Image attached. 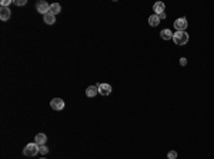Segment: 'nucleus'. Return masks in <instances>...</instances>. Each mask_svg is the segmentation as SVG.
<instances>
[{
	"instance_id": "f03ea898",
	"label": "nucleus",
	"mask_w": 214,
	"mask_h": 159,
	"mask_svg": "<svg viewBox=\"0 0 214 159\" xmlns=\"http://www.w3.org/2000/svg\"><path fill=\"white\" fill-rule=\"evenodd\" d=\"M39 149H40V146L37 145L36 142H31V144H27V145L23 148V155L31 158V156H36V155L39 154Z\"/></svg>"
},
{
	"instance_id": "0eeeda50",
	"label": "nucleus",
	"mask_w": 214,
	"mask_h": 159,
	"mask_svg": "<svg viewBox=\"0 0 214 159\" xmlns=\"http://www.w3.org/2000/svg\"><path fill=\"white\" fill-rule=\"evenodd\" d=\"M97 94H99V87H97V85H90V87H87V90H86V95H87L89 98L96 97Z\"/></svg>"
},
{
	"instance_id": "7ed1b4c3",
	"label": "nucleus",
	"mask_w": 214,
	"mask_h": 159,
	"mask_svg": "<svg viewBox=\"0 0 214 159\" xmlns=\"http://www.w3.org/2000/svg\"><path fill=\"white\" fill-rule=\"evenodd\" d=\"M50 107L54 111H61L64 108V101L61 98H53L52 101H50Z\"/></svg>"
},
{
	"instance_id": "4468645a",
	"label": "nucleus",
	"mask_w": 214,
	"mask_h": 159,
	"mask_svg": "<svg viewBox=\"0 0 214 159\" xmlns=\"http://www.w3.org/2000/svg\"><path fill=\"white\" fill-rule=\"evenodd\" d=\"M60 12H61V6L59 5V3H52V5H50V13L56 16V14H59Z\"/></svg>"
},
{
	"instance_id": "6e6552de",
	"label": "nucleus",
	"mask_w": 214,
	"mask_h": 159,
	"mask_svg": "<svg viewBox=\"0 0 214 159\" xmlns=\"http://www.w3.org/2000/svg\"><path fill=\"white\" fill-rule=\"evenodd\" d=\"M164 9H166V5H164L163 2H157V3L153 6V12H154V14H157V16L164 13Z\"/></svg>"
},
{
	"instance_id": "1a4fd4ad",
	"label": "nucleus",
	"mask_w": 214,
	"mask_h": 159,
	"mask_svg": "<svg viewBox=\"0 0 214 159\" xmlns=\"http://www.w3.org/2000/svg\"><path fill=\"white\" fill-rule=\"evenodd\" d=\"M12 13H10V9L9 7H0V19L6 22V20H9Z\"/></svg>"
},
{
	"instance_id": "20e7f679",
	"label": "nucleus",
	"mask_w": 214,
	"mask_h": 159,
	"mask_svg": "<svg viewBox=\"0 0 214 159\" xmlns=\"http://www.w3.org/2000/svg\"><path fill=\"white\" fill-rule=\"evenodd\" d=\"M36 9H37V12H39L40 14H47L49 12H50V5H49L47 2H39L37 5H36Z\"/></svg>"
},
{
	"instance_id": "412c9836",
	"label": "nucleus",
	"mask_w": 214,
	"mask_h": 159,
	"mask_svg": "<svg viewBox=\"0 0 214 159\" xmlns=\"http://www.w3.org/2000/svg\"><path fill=\"white\" fill-rule=\"evenodd\" d=\"M42 159H44V158H43V156H42Z\"/></svg>"
},
{
	"instance_id": "9d476101",
	"label": "nucleus",
	"mask_w": 214,
	"mask_h": 159,
	"mask_svg": "<svg viewBox=\"0 0 214 159\" xmlns=\"http://www.w3.org/2000/svg\"><path fill=\"white\" fill-rule=\"evenodd\" d=\"M173 34H174V33H171L170 29H164V30L160 31V37H161L163 40H166V41L173 40Z\"/></svg>"
},
{
	"instance_id": "f257e3e1",
	"label": "nucleus",
	"mask_w": 214,
	"mask_h": 159,
	"mask_svg": "<svg viewBox=\"0 0 214 159\" xmlns=\"http://www.w3.org/2000/svg\"><path fill=\"white\" fill-rule=\"evenodd\" d=\"M188 34L186 31H176L173 34V41H174L176 46H184L188 43Z\"/></svg>"
},
{
	"instance_id": "f3484780",
	"label": "nucleus",
	"mask_w": 214,
	"mask_h": 159,
	"mask_svg": "<svg viewBox=\"0 0 214 159\" xmlns=\"http://www.w3.org/2000/svg\"><path fill=\"white\" fill-rule=\"evenodd\" d=\"M10 3H12V0H2L0 2V7H9Z\"/></svg>"
},
{
	"instance_id": "423d86ee",
	"label": "nucleus",
	"mask_w": 214,
	"mask_h": 159,
	"mask_svg": "<svg viewBox=\"0 0 214 159\" xmlns=\"http://www.w3.org/2000/svg\"><path fill=\"white\" fill-rule=\"evenodd\" d=\"M97 87H99V94L100 95H110L111 94V91H113V88H111V85L110 84H97Z\"/></svg>"
},
{
	"instance_id": "2eb2a0df",
	"label": "nucleus",
	"mask_w": 214,
	"mask_h": 159,
	"mask_svg": "<svg viewBox=\"0 0 214 159\" xmlns=\"http://www.w3.org/2000/svg\"><path fill=\"white\" fill-rule=\"evenodd\" d=\"M39 154L43 156V155H47L49 154V148L46 145H42L40 146V149H39Z\"/></svg>"
},
{
	"instance_id": "dca6fc26",
	"label": "nucleus",
	"mask_w": 214,
	"mask_h": 159,
	"mask_svg": "<svg viewBox=\"0 0 214 159\" xmlns=\"http://www.w3.org/2000/svg\"><path fill=\"white\" fill-rule=\"evenodd\" d=\"M167 159H177V152L176 151H170L167 154Z\"/></svg>"
},
{
	"instance_id": "6ab92c4d",
	"label": "nucleus",
	"mask_w": 214,
	"mask_h": 159,
	"mask_svg": "<svg viewBox=\"0 0 214 159\" xmlns=\"http://www.w3.org/2000/svg\"><path fill=\"white\" fill-rule=\"evenodd\" d=\"M180 66H187V58H184V57H181L180 58Z\"/></svg>"
},
{
	"instance_id": "f8f14e48",
	"label": "nucleus",
	"mask_w": 214,
	"mask_h": 159,
	"mask_svg": "<svg viewBox=\"0 0 214 159\" xmlns=\"http://www.w3.org/2000/svg\"><path fill=\"white\" fill-rule=\"evenodd\" d=\"M43 19H44V23H46V24H50V26L56 23V16H54V14H52L50 12H49L47 14H44Z\"/></svg>"
},
{
	"instance_id": "9b49d317",
	"label": "nucleus",
	"mask_w": 214,
	"mask_h": 159,
	"mask_svg": "<svg viewBox=\"0 0 214 159\" xmlns=\"http://www.w3.org/2000/svg\"><path fill=\"white\" fill-rule=\"evenodd\" d=\"M46 141H47V137L44 135V134H37L34 137V142L37 144L39 146H42V145H46Z\"/></svg>"
},
{
	"instance_id": "a211bd4d",
	"label": "nucleus",
	"mask_w": 214,
	"mask_h": 159,
	"mask_svg": "<svg viewBox=\"0 0 214 159\" xmlns=\"http://www.w3.org/2000/svg\"><path fill=\"white\" fill-rule=\"evenodd\" d=\"M26 3H27L26 0H16V2H14V5L16 6H24Z\"/></svg>"
},
{
	"instance_id": "ddd939ff",
	"label": "nucleus",
	"mask_w": 214,
	"mask_h": 159,
	"mask_svg": "<svg viewBox=\"0 0 214 159\" xmlns=\"http://www.w3.org/2000/svg\"><path fill=\"white\" fill-rule=\"evenodd\" d=\"M149 24L151 27H157L158 24H160V19H158L157 14H151L149 17Z\"/></svg>"
},
{
	"instance_id": "aec40b11",
	"label": "nucleus",
	"mask_w": 214,
	"mask_h": 159,
	"mask_svg": "<svg viewBox=\"0 0 214 159\" xmlns=\"http://www.w3.org/2000/svg\"><path fill=\"white\" fill-rule=\"evenodd\" d=\"M158 19H160V20H163V19H166V13H161V14H158Z\"/></svg>"
},
{
	"instance_id": "39448f33",
	"label": "nucleus",
	"mask_w": 214,
	"mask_h": 159,
	"mask_svg": "<svg viewBox=\"0 0 214 159\" xmlns=\"http://www.w3.org/2000/svg\"><path fill=\"white\" fill-rule=\"evenodd\" d=\"M187 26H188V23H187V20H186L184 17L177 19V20L174 22V27H176V30H177V31H186Z\"/></svg>"
}]
</instances>
